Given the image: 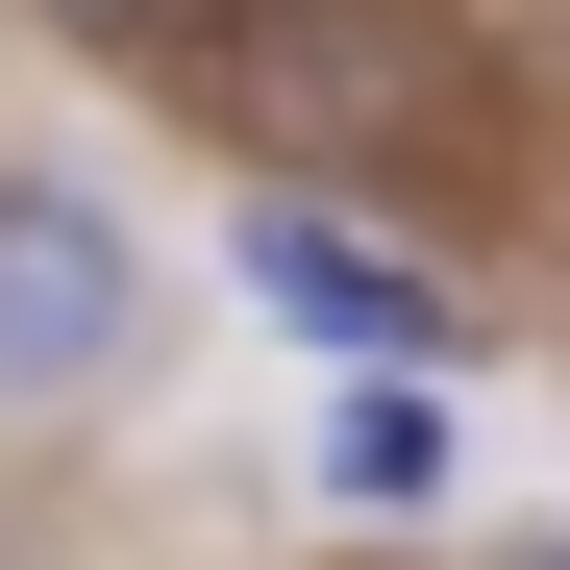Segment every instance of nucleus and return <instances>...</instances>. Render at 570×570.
I'll list each match as a JSON object with an SVG mask.
<instances>
[{"label":"nucleus","mask_w":570,"mask_h":570,"mask_svg":"<svg viewBox=\"0 0 570 570\" xmlns=\"http://www.w3.org/2000/svg\"><path fill=\"white\" fill-rule=\"evenodd\" d=\"M125 323H149L125 224H100V199H50V174H0V397H100Z\"/></svg>","instance_id":"1"},{"label":"nucleus","mask_w":570,"mask_h":570,"mask_svg":"<svg viewBox=\"0 0 570 570\" xmlns=\"http://www.w3.org/2000/svg\"><path fill=\"white\" fill-rule=\"evenodd\" d=\"M248 298H273V323H323L347 372H422V347H446V273H397V248L323 224V199H248Z\"/></svg>","instance_id":"2"},{"label":"nucleus","mask_w":570,"mask_h":570,"mask_svg":"<svg viewBox=\"0 0 570 570\" xmlns=\"http://www.w3.org/2000/svg\"><path fill=\"white\" fill-rule=\"evenodd\" d=\"M323 497H347V521H422V497H446V397H422V372H347V422H323Z\"/></svg>","instance_id":"3"},{"label":"nucleus","mask_w":570,"mask_h":570,"mask_svg":"<svg viewBox=\"0 0 570 570\" xmlns=\"http://www.w3.org/2000/svg\"><path fill=\"white\" fill-rule=\"evenodd\" d=\"M100 26H174V0H100Z\"/></svg>","instance_id":"4"},{"label":"nucleus","mask_w":570,"mask_h":570,"mask_svg":"<svg viewBox=\"0 0 570 570\" xmlns=\"http://www.w3.org/2000/svg\"><path fill=\"white\" fill-rule=\"evenodd\" d=\"M521 570H570V546H521Z\"/></svg>","instance_id":"5"}]
</instances>
